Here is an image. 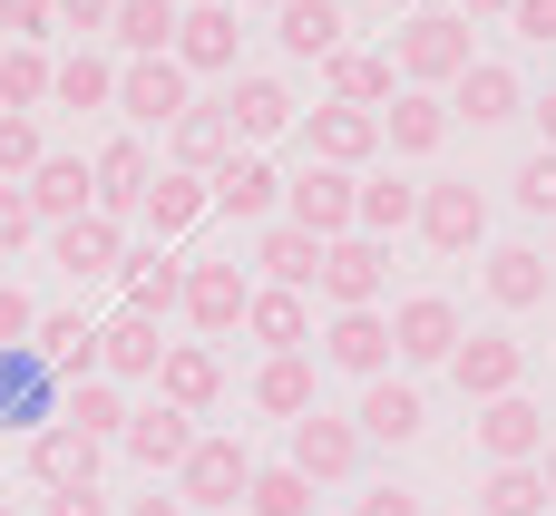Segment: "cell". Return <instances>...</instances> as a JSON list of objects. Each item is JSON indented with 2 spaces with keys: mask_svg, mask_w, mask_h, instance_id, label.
<instances>
[{
  "mask_svg": "<svg viewBox=\"0 0 556 516\" xmlns=\"http://www.w3.org/2000/svg\"><path fill=\"white\" fill-rule=\"evenodd\" d=\"M469 59H479V49H469V20H459V10H410V20H401V39H391L401 88H430V98H440Z\"/></svg>",
  "mask_w": 556,
  "mask_h": 516,
  "instance_id": "1",
  "label": "cell"
},
{
  "mask_svg": "<svg viewBox=\"0 0 556 516\" xmlns=\"http://www.w3.org/2000/svg\"><path fill=\"white\" fill-rule=\"evenodd\" d=\"M244 488H254L244 429H195V449L176 468V507H244Z\"/></svg>",
  "mask_w": 556,
  "mask_h": 516,
  "instance_id": "2",
  "label": "cell"
},
{
  "mask_svg": "<svg viewBox=\"0 0 556 516\" xmlns=\"http://www.w3.org/2000/svg\"><path fill=\"white\" fill-rule=\"evenodd\" d=\"M440 263H459V254H479L489 244V185H469V176H450V185H420V224H410Z\"/></svg>",
  "mask_w": 556,
  "mask_h": 516,
  "instance_id": "3",
  "label": "cell"
},
{
  "mask_svg": "<svg viewBox=\"0 0 556 516\" xmlns=\"http://www.w3.org/2000/svg\"><path fill=\"white\" fill-rule=\"evenodd\" d=\"M313 293H323L332 312H381V293H391V244H371V234H332Z\"/></svg>",
  "mask_w": 556,
  "mask_h": 516,
  "instance_id": "4",
  "label": "cell"
},
{
  "mask_svg": "<svg viewBox=\"0 0 556 516\" xmlns=\"http://www.w3.org/2000/svg\"><path fill=\"white\" fill-rule=\"evenodd\" d=\"M459 341H469V322H459L450 293H410V302L391 312V361H401V371H450Z\"/></svg>",
  "mask_w": 556,
  "mask_h": 516,
  "instance_id": "5",
  "label": "cell"
},
{
  "mask_svg": "<svg viewBox=\"0 0 556 516\" xmlns=\"http://www.w3.org/2000/svg\"><path fill=\"white\" fill-rule=\"evenodd\" d=\"M362 459H371V449H362V429H352V420H332V410H303V420H293L283 468H303L313 488H352V478H362Z\"/></svg>",
  "mask_w": 556,
  "mask_h": 516,
  "instance_id": "6",
  "label": "cell"
},
{
  "mask_svg": "<svg viewBox=\"0 0 556 516\" xmlns=\"http://www.w3.org/2000/svg\"><path fill=\"white\" fill-rule=\"evenodd\" d=\"M352 429H362V449H410V439L430 429V400H420V380H410V371H381V380H362V410H352Z\"/></svg>",
  "mask_w": 556,
  "mask_h": 516,
  "instance_id": "7",
  "label": "cell"
},
{
  "mask_svg": "<svg viewBox=\"0 0 556 516\" xmlns=\"http://www.w3.org/2000/svg\"><path fill=\"white\" fill-rule=\"evenodd\" d=\"M244 302H254V273L235 263V254H215V263H186V322L215 341V332H244Z\"/></svg>",
  "mask_w": 556,
  "mask_h": 516,
  "instance_id": "8",
  "label": "cell"
},
{
  "mask_svg": "<svg viewBox=\"0 0 556 516\" xmlns=\"http://www.w3.org/2000/svg\"><path fill=\"white\" fill-rule=\"evenodd\" d=\"M528 380V341L518 332H469L459 351H450V390L459 400H508Z\"/></svg>",
  "mask_w": 556,
  "mask_h": 516,
  "instance_id": "9",
  "label": "cell"
},
{
  "mask_svg": "<svg viewBox=\"0 0 556 516\" xmlns=\"http://www.w3.org/2000/svg\"><path fill=\"white\" fill-rule=\"evenodd\" d=\"M479 459L489 468H538V449H547V410L528 400V390H508V400H479Z\"/></svg>",
  "mask_w": 556,
  "mask_h": 516,
  "instance_id": "10",
  "label": "cell"
},
{
  "mask_svg": "<svg viewBox=\"0 0 556 516\" xmlns=\"http://www.w3.org/2000/svg\"><path fill=\"white\" fill-rule=\"evenodd\" d=\"M235 49H244V20H235V0H205V10H176V68L186 78H225L235 68Z\"/></svg>",
  "mask_w": 556,
  "mask_h": 516,
  "instance_id": "11",
  "label": "cell"
},
{
  "mask_svg": "<svg viewBox=\"0 0 556 516\" xmlns=\"http://www.w3.org/2000/svg\"><path fill=\"white\" fill-rule=\"evenodd\" d=\"M283 224L313 234V244L352 234V176H342V166H303V176H283Z\"/></svg>",
  "mask_w": 556,
  "mask_h": 516,
  "instance_id": "12",
  "label": "cell"
},
{
  "mask_svg": "<svg viewBox=\"0 0 556 516\" xmlns=\"http://www.w3.org/2000/svg\"><path fill=\"white\" fill-rule=\"evenodd\" d=\"M186 88H195V78H186L176 59H127V68H117V98H108V107H127L137 127H176V117L195 107Z\"/></svg>",
  "mask_w": 556,
  "mask_h": 516,
  "instance_id": "13",
  "label": "cell"
},
{
  "mask_svg": "<svg viewBox=\"0 0 556 516\" xmlns=\"http://www.w3.org/2000/svg\"><path fill=\"white\" fill-rule=\"evenodd\" d=\"M303 146H313V166L362 176V166L381 156V117H371V107H332V98H323V107L303 117Z\"/></svg>",
  "mask_w": 556,
  "mask_h": 516,
  "instance_id": "14",
  "label": "cell"
},
{
  "mask_svg": "<svg viewBox=\"0 0 556 516\" xmlns=\"http://www.w3.org/2000/svg\"><path fill=\"white\" fill-rule=\"evenodd\" d=\"M186 449H195V420H186V410H166V400L127 410V429H117V459H137L147 478H176V468H186Z\"/></svg>",
  "mask_w": 556,
  "mask_h": 516,
  "instance_id": "15",
  "label": "cell"
},
{
  "mask_svg": "<svg viewBox=\"0 0 556 516\" xmlns=\"http://www.w3.org/2000/svg\"><path fill=\"white\" fill-rule=\"evenodd\" d=\"M49 420H59V371H49L29 341L0 351V429H29V439H39Z\"/></svg>",
  "mask_w": 556,
  "mask_h": 516,
  "instance_id": "16",
  "label": "cell"
},
{
  "mask_svg": "<svg viewBox=\"0 0 556 516\" xmlns=\"http://www.w3.org/2000/svg\"><path fill=\"white\" fill-rule=\"evenodd\" d=\"M147 176H156V166H147V146H137V137H108V146L88 156V215L127 224V215H137V195H147Z\"/></svg>",
  "mask_w": 556,
  "mask_h": 516,
  "instance_id": "17",
  "label": "cell"
},
{
  "mask_svg": "<svg viewBox=\"0 0 556 516\" xmlns=\"http://www.w3.org/2000/svg\"><path fill=\"white\" fill-rule=\"evenodd\" d=\"M49 263H59L68 283H98V273L127 263V224H108V215H68V224H49Z\"/></svg>",
  "mask_w": 556,
  "mask_h": 516,
  "instance_id": "18",
  "label": "cell"
},
{
  "mask_svg": "<svg viewBox=\"0 0 556 516\" xmlns=\"http://www.w3.org/2000/svg\"><path fill=\"white\" fill-rule=\"evenodd\" d=\"M323 371L381 380V371H391V312H332V322H323Z\"/></svg>",
  "mask_w": 556,
  "mask_h": 516,
  "instance_id": "19",
  "label": "cell"
},
{
  "mask_svg": "<svg viewBox=\"0 0 556 516\" xmlns=\"http://www.w3.org/2000/svg\"><path fill=\"white\" fill-rule=\"evenodd\" d=\"M156 400L186 410V420H205V410L225 400V361H215V341H166V361H156Z\"/></svg>",
  "mask_w": 556,
  "mask_h": 516,
  "instance_id": "20",
  "label": "cell"
},
{
  "mask_svg": "<svg viewBox=\"0 0 556 516\" xmlns=\"http://www.w3.org/2000/svg\"><path fill=\"white\" fill-rule=\"evenodd\" d=\"M323 88H332V107H371V117H381V107L401 98V68H391V49H352V39H342V49L323 59Z\"/></svg>",
  "mask_w": 556,
  "mask_h": 516,
  "instance_id": "21",
  "label": "cell"
},
{
  "mask_svg": "<svg viewBox=\"0 0 556 516\" xmlns=\"http://www.w3.org/2000/svg\"><path fill=\"white\" fill-rule=\"evenodd\" d=\"M518 107H528V88H518L508 59H469V68L450 78V117H469V127H508Z\"/></svg>",
  "mask_w": 556,
  "mask_h": 516,
  "instance_id": "22",
  "label": "cell"
},
{
  "mask_svg": "<svg viewBox=\"0 0 556 516\" xmlns=\"http://www.w3.org/2000/svg\"><path fill=\"white\" fill-rule=\"evenodd\" d=\"M215 107H225V127H235V146H264V137H283V127L303 117L283 78H235V88H225Z\"/></svg>",
  "mask_w": 556,
  "mask_h": 516,
  "instance_id": "23",
  "label": "cell"
},
{
  "mask_svg": "<svg viewBox=\"0 0 556 516\" xmlns=\"http://www.w3.org/2000/svg\"><path fill=\"white\" fill-rule=\"evenodd\" d=\"M479 283H489V302H498V312H538V302H547V283H556V263L538 254V244H489Z\"/></svg>",
  "mask_w": 556,
  "mask_h": 516,
  "instance_id": "24",
  "label": "cell"
},
{
  "mask_svg": "<svg viewBox=\"0 0 556 516\" xmlns=\"http://www.w3.org/2000/svg\"><path fill=\"white\" fill-rule=\"evenodd\" d=\"M166 146H176V176H205V185L244 156V146H235V127H225V107H186V117L166 127Z\"/></svg>",
  "mask_w": 556,
  "mask_h": 516,
  "instance_id": "25",
  "label": "cell"
},
{
  "mask_svg": "<svg viewBox=\"0 0 556 516\" xmlns=\"http://www.w3.org/2000/svg\"><path fill=\"white\" fill-rule=\"evenodd\" d=\"M98 459H108V449H98V439H78V429H59V420L29 439V478H39L49 498H68V488H98Z\"/></svg>",
  "mask_w": 556,
  "mask_h": 516,
  "instance_id": "26",
  "label": "cell"
},
{
  "mask_svg": "<svg viewBox=\"0 0 556 516\" xmlns=\"http://www.w3.org/2000/svg\"><path fill=\"white\" fill-rule=\"evenodd\" d=\"M20 195H29V215H39V234L68 224V215H88V156H39V166L20 176Z\"/></svg>",
  "mask_w": 556,
  "mask_h": 516,
  "instance_id": "27",
  "label": "cell"
},
{
  "mask_svg": "<svg viewBox=\"0 0 556 516\" xmlns=\"http://www.w3.org/2000/svg\"><path fill=\"white\" fill-rule=\"evenodd\" d=\"M205 195H215L235 224H274V215H283V166H264V156H235V166H225Z\"/></svg>",
  "mask_w": 556,
  "mask_h": 516,
  "instance_id": "28",
  "label": "cell"
},
{
  "mask_svg": "<svg viewBox=\"0 0 556 516\" xmlns=\"http://www.w3.org/2000/svg\"><path fill=\"white\" fill-rule=\"evenodd\" d=\"M117 273H127V312H137V322H166V312L186 302V263H176L166 244H137Z\"/></svg>",
  "mask_w": 556,
  "mask_h": 516,
  "instance_id": "29",
  "label": "cell"
},
{
  "mask_svg": "<svg viewBox=\"0 0 556 516\" xmlns=\"http://www.w3.org/2000/svg\"><path fill=\"white\" fill-rule=\"evenodd\" d=\"M244 332L264 341V361H274V351H303V341H313V293L254 283V302H244Z\"/></svg>",
  "mask_w": 556,
  "mask_h": 516,
  "instance_id": "30",
  "label": "cell"
},
{
  "mask_svg": "<svg viewBox=\"0 0 556 516\" xmlns=\"http://www.w3.org/2000/svg\"><path fill=\"white\" fill-rule=\"evenodd\" d=\"M29 351L59 371V390H78V380H98V322H78V312H39V332H29Z\"/></svg>",
  "mask_w": 556,
  "mask_h": 516,
  "instance_id": "31",
  "label": "cell"
},
{
  "mask_svg": "<svg viewBox=\"0 0 556 516\" xmlns=\"http://www.w3.org/2000/svg\"><path fill=\"white\" fill-rule=\"evenodd\" d=\"M156 361H166V341H156V322H137V312H117V322H98V380H156Z\"/></svg>",
  "mask_w": 556,
  "mask_h": 516,
  "instance_id": "32",
  "label": "cell"
},
{
  "mask_svg": "<svg viewBox=\"0 0 556 516\" xmlns=\"http://www.w3.org/2000/svg\"><path fill=\"white\" fill-rule=\"evenodd\" d=\"M450 137V98H430V88H401L391 107H381V146L391 156H430Z\"/></svg>",
  "mask_w": 556,
  "mask_h": 516,
  "instance_id": "33",
  "label": "cell"
},
{
  "mask_svg": "<svg viewBox=\"0 0 556 516\" xmlns=\"http://www.w3.org/2000/svg\"><path fill=\"white\" fill-rule=\"evenodd\" d=\"M244 400H254L264 420H283V429H293V420L313 410V361H303V351H274V361H254Z\"/></svg>",
  "mask_w": 556,
  "mask_h": 516,
  "instance_id": "34",
  "label": "cell"
},
{
  "mask_svg": "<svg viewBox=\"0 0 556 516\" xmlns=\"http://www.w3.org/2000/svg\"><path fill=\"white\" fill-rule=\"evenodd\" d=\"M205 205H215V195H205V176H176V166H166V176H147V195H137V215H147V244L186 234Z\"/></svg>",
  "mask_w": 556,
  "mask_h": 516,
  "instance_id": "35",
  "label": "cell"
},
{
  "mask_svg": "<svg viewBox=\"0 0 556 516\" xmlns=\"http://www.w3.org/2000/svg\"><path fill=\"white\" fill-rule=\"evenodd\" d=\"M410 224H420V185H401V176H381V185H352V234L391 244V234H410Z\"/></svg>",
  "mask_w": 556,
  "mask_h": 516,
  "instance_id": "36",
  "label": "cell"
},
{
  "mask_svg": "<svg viewBox=\"0 0 556 516\" xmlns=\"http://www.w3.org/2000/svg\"><path fill=\"white\" fill-rule=\"evenodd\" d=\"M254 263H264V283H283V293H313V273H323V244L313 234H293L283 215L254 234Z\"/></svg>",
  "mask_w": 556,
  "mask_h": 516,
  "instance_id": "37",
  "label": "cell"
},
{
  "mask_svg": "<svg viewBox=\"0 0 556 516\" xmlns=\"http://www.w3.org/2000/svg\"><path fill=\"white\" fill-rule=\"evenodd\" d=\"M59 429L117 449V429H127V390H117V380H78V390H59Z\"/></svg>",
  "mask_w": 556,
  "mask_h": 516,
  "instance_id": "38",
  "label": "cell"
},
{
  "mask_svg": "<svg viewBox=\"0 0 556 516\" xmlns=\"http://www.w3.org/2000/svg\"><path fill=\"white\" fill-rule=\"evenodd\" d=\"M108 98H117V59H98V49L49 59V107H108Z\"/></svg>",
  "mask_w": 556,
  "mask_h": 516,
  "instance_id": "39",
  "label": "cell"
},
{
  "mask_svg": "<svg viewBox=\"0 0 556 516\" xmlns=\"http://www.w3.org/2000/svg\"><path fill=\"white\" fill-rule=\"evenodd\" d=\"M274 39H283L293 59H332V49H342V10H332V0H283V10H274Z\"/></svg>",
  "mask_w": 556,
  "mask_h": 516,
  "instance_id": "40",
  "label": "cell"
},
{
  "mask_svg": "<svg viewBox=\"0 0 556 516\" xmlns=\"http://www.w3.org/2000/svg\"><path fill=\"white\" fill-rule=\"evenodd\" d=\"M39 107H49V49L10 39L0 49V117H39Z\"/></svg>",
  "mask_w": 556,
  "mask_h": 516,
  "instance_id": "41",
  "label": "cell"
},
{
  "mask_svg": "<svg viewBox=\"0 0 556 516\" xmlns=\"http://www.w3.org/2000/svg\"><path fill=\"white\" fill-rule=\"evenodd\" d=\"M108 39H117L127 59H166V49H176V0H117Z\"/></svg>",
  "mask_w": 556,
  "mask_h": 516,
  "instance_id": "42",
  "label": "cell"
},
{
  "mask_svg": "<svg viewBox=\"0 0 556 516\" xmlns=\"http://www.w3.org/2000/svg\"><path fill=\"white\" fill-rule=\"evenodd\" d=\"M313 498H323V488H313L303 468H283V459L264 468V459H254V488H244V516H313Z\"/></svg>",
  "mask_w": 556,
  "mask_h": 516,
  "instance_id": "43",
  "label": "cell"
},
{
  "mask_svg": "<svg viewBox=\"0 0 556 516\" xmlns=\"http://www.w3.org/2000/svg\"><path fill=\"white\" fill-rule=\"evenodd\" d=\"M479 516H547V478L538 468H489L479 478Z\"/></svg>",
  "mask_w": 556,
  "mask_h": 516,
  "instance_id": "44",
  "label": "cell"
},
{
  "mask_svg": "<svg viewBox=\"0 0 556 516\" xmlns=\"http://www.w3.org/2000/svg\"><path fill=\"white\" fill-rule=\"evenodd\" d=\"M39 156H49V137H39V117H0V176L20 185V176H29Z\"/></svg>",
  "mask_w": 556,
  "mask_h": 516,
  "instance_id": "45",
  "label": "cell"
},
{
  "mask_svg": "<svg viewBox=\"0 0 556 516\" xmlns=\"http://www.w3.org/2000/svg\"><path fill=\"white\" fill-rule=\"evenodd\" d=\"M508 195H518L528 215H556V156H547V146H538V156L518 166V185H508Z\"/></svg>",
  "mask_w": 556,
  "mask_h": 516,
  "instance_id": "46",
  "label": "cell"
},
{
  "mask_svg": "<svg viewBox=\"0 0 556 516\" xmlns=\"http://www.w3.org/2000/svg\"><path fill=\"white\" fill-rule=\"evenodd\" d=\"M20 244H39V215H29V195L0 176V254H20Z\"/></svg>",
  "mask_w": 556,
  "mask_h": 516,
  "instance_id": "47",
  "label": "cell"
},
{
  "mask_svg": "<svg viewBox=\"0 0 556 516\" xmlns=\"http://www.w3.org/2000/svg\"><path fill=\"white\" fill-rule=\"evenodd\" d=\"M0 29H10V39H29V49H39V39H49V29H59V10H49V0H0Z\"/></svg>",
  "mask_w": 556,
  "mask_h": 516,
  "instance_id": "48",
  "label": "cell"
},
{
  "mask_svg": "<svg viewBox=\"0 0 556 516\" xmlns=\"http://www.w3.org/2000/svg\"><path fill=\"white\" fill-rule=\"evenodd\" d=\"M29 332H39V302H29V293H10V283H0V351H20V341H29Z\"/></svg>",
  "mask_w": 556,
  "mask_h": 516,
  "instance_id": "49",
  "label": "cell"
},
{
  "mask_svg": "<svg viewBox=\"0 0 556 516\" xmlns=\"http://www.w3.org/2000/svg\"><path fill=\"white\" fill-rule=\"evenodd\" d=\"M49 10H59V20H68V29H78V39H88V29H108V20H117V0H49Z\"/></svg>",
  "mask_w": 556,
  "mask_h": 516,
  "instance_id": "50",
  "label": "cell"
},
{
  "mask_svg": "<svg viewBox=\"0 0 556 516\" xmlns=\"http://www.w3.org/2000/svg\"><path fill=\"white\" fill-rule=\"evenodd\" d=\"M352 516H420L410 488H371V498H352Z\"/></svg>",
  "mask_w": 556,
  "mask_h": 516,
  "instance_id": "51",
  "label": "cell"
},
{
  "mask_svg": "<svg viewBox=\"0 0 556 516\" xmlns=\"http://www.w3.org/2000/svg\"><path fill=\"white\" fill-rule=\"evenodd\" d=\"M508 20H518L528 39H556V0H508Z\"/></svg>",
  "mask_w": 556,
  "mask_h": 516,
  "instance_id": "52",
  "label": "cell"
},
{
  "mask_svg": "<svg viewBox=\"0 0 556 516\" xmlns=\"http://www.w3.org/2000/svg\"><path fill=\"white\" fill-rule=\"evenodd\" d=\"M39 516H108V498H98V488H68V498H49Z\"/></svg>",
  "mask_w": 556,
  "mask_h": 516,
  "instance_id": "53",
  "label": "cell"
},
{
  "mask_svg": "<svg viewBox=\"0 0 556 516\" xmlns=\"http://www.w3.org/2000/svg\"><path fill=\"white\" fill-rule=\"evenodd\" d=\"M459 20H508V0H450Z\"/></svg>",
  "mask_w": 556,
  "mask_h": 516,
  "instance_id": "54",
  "label": "cell"
},
{
  "mask_svg": "<svg viewBox=\"0 0 556 516\" xmlns=\"http://www.w3.org/2000/svg\"><path fill=\"white\" fill-rule=\"evenodd\" d=\"M127 516H186V507H176V498H137Z\"/></svg>",
  "mask_w": 556,
  "mask_h": 516,
  "instance_id": "55",
  "label": "cell"
},
{
  "mask_svg": "<svg viewBox=\"0 0 556 516\" xmlns=\"http://www.w3.org/2000/svg\"><path fill=\"white\" fill-rule=\"evenodd\" d=\"M538 478H547V498H556V439H547V449H538Z\"/></svg>",
  "mask_w": 556,
  "mask_h": 516,
  "instance_id": "56",
  "label": "cell"
},
{
  "mask_svg": "<svg viewBox=\"0 0 556 516\" xmlns=\"http://www.w3.org/2000/svg\"><path fill=\"white\" fill-rule=\"evenodd\" d=\"M538 127H547V156H556V88H547V107H538Z\"/></svg>",
  "mask_w": 556,
  "mask_h": 516,
  "instance_id": "57",
  "label": "cell"
},
{
  "mask_svg": "<svg viewBox=\"0 0 556 516\" xmlns=\"http://www.w3.org/2000/svg\"><path fill=\"white\" fill-rule=\"evenodd\" d=\"M391 10H430V0H391Z\"/></svg>",
  "mask_w": 556,
  "mask_h": 516,
  "instance_id": "58",
  "label": "cell"
},
{
  "mask_svg": "<svg viewBox=\"0 0 556 516\" xmlns=\"http://www.w3.org/2000/svg\"><path fill=\"white\" fill-rule=\"evenodd\" d=\"M235 10H244V0H235ZM254 10H283V0H254Z\"/></svg>",
  "mask_w": 556,
  "mask_h": 516,
  "instance_id": "59",
  "label": "cell"
},
{
  "mask_svg": "<svg viewBox=\"0 0 556 516\" xmlns=\"http://www.w3.org/2000/svg\"><path fill=\"white\" fill-rule=\"evenodd\" d=\"M176 10H205V0H176Z\"/></svg>",
  "mask_w": 556,
  "mask_h": 516,
  "instance_id": "60",
  "label": "cell"
},
{
  "mask_svg": "<svg viewBox=\"0 0 556 516\" xmlns=\"http://www.w3.org/2000/svg\"><path fill=\"white\" fill-rule=\"evenodd\" d=\"M0 516H20V507H10V498H0Z\"/></svg>",
  "mask_w": 556,
  "mask_h": 516,
  "instance_id": "61",
  "label": "cell"
},
{
  "mask_svg": "<svg viewBox=\"0 0 556 516\" xmlns=\"http://www.w3.org/2000/svg\"><path fill=\"white\" fill-rule=\"evenodd\" d=\"M547 263H556V254H547Z\"/></svg>",
  "mask_w": 556,
  "mask_h": 516,
  "instance_id": "62",
  "label": "cell"
}]
</instances>
